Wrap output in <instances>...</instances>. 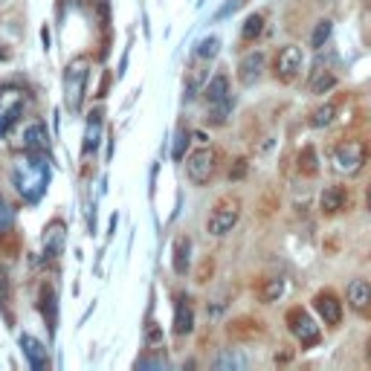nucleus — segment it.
<instances>
[{
	"instance_id": "f257e3e1",
	"label": "nucleus",
	"mask_w": 371,
	"mask_h": 371,
	"mask_svg": "<svg viewBox=\"0 0 371 371\" xmlns=\"http://www.w3.org/2000/svg\"><path fill=\"white\" fill-rule=\"evenodd\" d=\"M365 157H368V148L363 139H343L336 148H333V157H331V166L336 174H357L363 166H365Z\"/></svg>"
},
{
	"instance_id": "f03ea898",
	"label": "nucleus",
	"mask_w": 371,
	"mask_h": 371,
	"mask_svg": "<svg viewBox=\"0 0 371 371\" xmlns=\"http://www.w3.org/2000/svg\"><path fill=\"white\" fill-rule=\"evenodd\" d=\"M87 58H76L73 64H67V79H64V90H67V108L73 113L81 110V102H84V87H87Z\"/></svg>"
},
{
	"instance_id": "7ed1b4c3",
	"label": "nucleus",
	"mask_w": 371,
	"mask_h": 371,
	"mask_svg": "<svg viewBox=\"0 0 371 371\" xmlns=\"http://www.w3.org/2000/svg\"><path fill=\"white\" fill-rule=\"evenodd\" d=\"M215 171H218V151L215 148H198L189 160H186V177L195 186H206Z\"/></svg>"
},
{
	"instance_id": "20e7f679",
	"label": "nucleus",
	"mask_w": 371,
	"mask_h": 371,
	"mask_svg": "<svg viewBox=\"0 0 371 371\" xmlns=\"http://www.w3.org/2000/svg\"><path fill=\"white\" fill-rule=\"evenodd\" d=\"M238 215H241V203H238L235 198H224V200H218V206L212 209L209 221H206L209 235L224 238L227 232H232V227L238 224Z\"/></svg>"
},
{
	"instance_id": "39448f33",
	"label": "nucleus",
	"mask_w": 371,
	"mask_h": 371,
	"mask_svg": "<svg viewBox=\"0 0 371 371\" xmlns=\"http://www.w3.org/2000/svg\"><path fill=\"white\" fill-rule=\"evenodd\" d=\"M285 322H287L290 333L299 339L304 348H314V346L319 343V328H316L314 316L307 314V311H302V307H290L287 316H285Z\"/></svg>"
},
{
	"instance_id": "423d86ee",
	"label": "nucleus",
	"mask_w": 371,
	"mask_h": 371,
	"mask_svg": "<svg viewBox=\"0 0 371 371\" xmlns=\"http://www.w3.org/2000/svg\"><path fill=\"white\" fill-rule=\"evenodd\" d=\"M302 70V50L296 44H287L275 52L273 58V76L282 81V84H290Z\"/></svg>"
},
{
	"instance_id": "0eeeda50",
	"label": "nucleus",
	"mask_w": 371,
	"mask_h": 371,
	"mask_svg": "<svg viewBox=\"0 0 371 371\" xmlns=\"http://www.w3.org/2000/svg\"><path fill=\"white\" fill-rule=\"evenodd\" d=\"M314 307H316V314L322 316L325 325L336 328L339 322H343V302H339V296L333 290H319L314 296Z\"/></svg>"
},
{
	"instance_id": "6e6552de",
	"label": "nucleus",
	"mask_w": 371,
	"mask_h": 371,
	"mask_svg": "<svg viewBox=\"0 0 371 371\" xmlns=\"http://www.w3.org/2000/svg\"><path fill=\"white\" fill-rule=\"evenodd\" d=\"M346 299H348V304L354 307L357 314L371 316V285L365 282V278H354V282L348 285Z\"/></svg>"
},
{
	"instance_id": "1a4fd4ad",
	"label": "nucleus",
	"mask_w": 371,
	"mask_h": 371,
	"mask_svg": "<svg viewBox=\"0 0 371 371\" xmlns=\"http://www.w3.org/2000/svg\"><path fill=\"white\" fill-rule=\"evenodd\" d=\"M264 73V52H250V55H244L241 58V64H238V79L244 87H250L261 79Z\"/></svg>"
},
{
	"instance_id": "9d476101",
	"label": "nucleus",
	"mask_w": 371,
	"mask_h": 371,
	"mask_svg": "<svg viewBox=\"0 0 371 371\" xmlns=\"http://www.w3.org/2000/svg\"><path fill=\"white\" fill-rule=\"evenodd\" d=\"M346 203H348V192H346V186L333 183V186H325V189H322L319 209H322L325 215H336V212H343V209H346Z\"/></svg>"
},
{
	"instance_id": "9b49d317",
	"label": "nucleus",
	"mask_w": 371,
	"mask_h": 371,
	"mask_svg": "<svg viewBox=\"0 0 371 371\" xmlns=\"http://www.w3.org/2000/svg\"><path fill=\"white\" fill-rule=\"evenodd\" d=\"M195 331V311H192V302L189 296H177V304H174V333L177 336H186Z\"/></svg>"
},
{
	"instance_id": "f8f14e48",
	"label": "nucleus",
	"mask_w": 371,
	"mask_h": 371,
	"mask_svg": "<svg viewBox=\"0 0 371 371\" xmlns=\"http://www.w3.org/2000/svg\"><path fill=\"white\" fill-rule=\"evenodd\" d=\"M6 102V90L0 93V134H6V128L12 125V122L21 116V110H23V96L15 90L12 93V99H9V105H4Z\"/></svg>"
},
{
	"instance_id": "ddd939ff",
	"label": "nucleus",
	"mask_w": 371,
	"mask_h": 371,
	"mask_svg": "<svg viewBox=\"0 0 371 371\" xmlns=\"http://www.w3.org/2000/svg\"><path fill=\"white\" fill-rule=\"evenodd\" d=\"M264 333V325L253 316H241L235 322H229V336L232 339H244V343H250V339H258Z\"/></svg>"
},
{
	"instance_id": "4468645a",
	"label": "nucleus",
	"mask_w": 371,
	"mask_h": 371,
	"mask_svg": "<svg viewBox=\"0 0 371 371\" xmlns=\"http://www.w3.org/2000/svg\"><path fill=\"white\" fill-rule=\"evenodd\" d=\"M203 96H206L209 105H218V102L232 99V96H229V79H227L224 73H215V76L206 81V87H203Z\"/></svg>"
},
{
	"instance_id": "2eb2a0df",
	"label": "nucleus",
	"mask_w": 371,
	"mask_h": 371,
	"mask_svg": "<svg viewBox=\"0 0 371 371\" xmlns=\"http://www.w3.org/2000/svg\"><path fill=\"white\" fill-rule=\"evenodd\" d=\"M50 148V137H47V128L41 125V122H35V125H29L26 134H23V151L26 154H41Z\"/></svg>"
},
{
	"instance_id": "dca6fc26",
	"label": "nucleus",
	"mask_w": 371,
	"mask_h": 371,
	"mask_svg": "<svg viewBox=\"0 0 371 371\" xmlns=\"http://www.w3.org/2000/svg\"><path fill=\"white\" fill-rule=\"evenodd\" d=\"M21 348H23V354H26V360H29V365H33V368H44L47 365V348L38 343L35 336L23 333L21 336Z\"/></svg>"
},
{
	"instance_id": "f3484780",
	"label": "nucleus",
	"mask_w": 371,
	"mask_h": 371,
	"mask_svg": "<svg viewBox=\"0 0 371 371\" xmlns=\"http://www.w3.org/2000/svg\"><path fill=\"white\" fill-rule=\"evenodd\" d=\"M44 250L47 256H61V250H64V224L61 221H52L44 229Z\"/></svg>"
},
{
	"instance_id": "a211bd4d",
	"label": "nucleus",
	"mask_w": 371,
	"mask_h": 371,
	"mask_svg": "<svg viewBox=\"0 0 371 371\" xmlns=\"http://www.w3.org/2000/svg\"><path fill=\"white\" fill-rule=\"evenodd\" d=\"M189 250H192V241L186 238V235H180L174 241V258H171L177 275H186V270H189Z\"/></svg>"
},
{
	"instance_id": "6ab92c4d",
	"label": "nucleus",
	"mask_w": 371,
	"mask_h": 371,
	"mask_svg": "<svg viewBox=\"0 0 371 371\" xmlns=\"http://www.w3.org/2000/svg\"><path fill=\"white\" fill-rule=\"evenodd\" d=\"M285 293V278H278V275H273V278H264L261 282V287H258V299L264 302V304H270V302H278V296Z\"/></svg>"
},
{
	"instance_id": "aec40b11",
	"label": "nucleus",
	"mask_w": 371,
	"mask_h": 371,
	"mask_svg": "<svg viewBox=\"0 0 371 371\" xmlns=\"http://www.w3.org/2000/svg\"><path fill=\"white\" fill-rule=\"evenodd\" d=\"M316 171H319V157H316V151H314V145H304V148L299 151V174L314 177Z\"/></svg>"
},
{
	"instance_id": "412c9836",
	"label": "nucleus",
	"mask_w": 371,
	"mask_h": 371,
	"mask_svg": "<svg viewBox=\"0 0 371 371\" xmlns=\"http://www.w3.org/2000/svg\"><path fill=\"white\" fill-rule=\"evenodd\" d=\"M261 33H264V15L256 12V15H250V18L244 21V26H241V41L250 44V41H256Z\"/></svg>"
},
{
	"instance_id": "4be33fe9",
	"label": "nucleus",
	"mask_w": 371,
	"mask_h": 371,
	"mask_svg": "<svg viewBox=\"0 0 371 371\" xmlns=\"http://www.w3.org/2000/svg\"><path fill=\"white\" fill-rule=\"evenodd\" d=\"M336 119V105H322V108H316L314 113H311V119H307V122H311V128H328L331 125V122Z\"/></svg>"
},
{
	"instance_id": "5701e85b",
	"label": "nucleus",
	"mask_w": 371,
	"mask_h": 371,
	"mask_svg": "<svg viewBox=\"0 0 371 371\" xmlns=\"http://www.w3.org/2000/svg\"><path fill=\"white\" fill-rule=\"evenodd\" d=\"M229 113H232V99L218 102V105H209V116H206V122H209V125H224V122L229 119Z\"/></svg>"
},
{
	"instance_id": "b1692460",
	"label": "nucleus",
	"mask_w": 371,
	"mask_h": 371,
	"mask_svg": "<svg viewBox=\"0 0 371 371\" xmlns=\"http://www.w3.org/2000/svg\"><path fill=\"white\" fill-rule=\"evenodd\" d=\"M331 33H333V23H331L328 18H322V21L314 26V33H311V47H314V50H322L325 41L331 38Z\"/></svg>"
},
{
	"instance_id": "393cba45",
	"label": "nucleus",
	"mask_w": 371,
	"mask_h": 371,
	"mask_svg": "<svg viewBox=\"0 0 371 371\" xmlns=\"http://www.w3.org/2000/svg\"><path fill=\"white\" fill-rule=\"evenodd\" d=\"M333 84H336V76L328 73V70H319V73L311 79V93H316V96H319V93H328Z\"/></svg>"
},
{
	"instance_id": "a878e982",
	"label": "nucleus",
	"mask_w": 371,
	"mask_h": 371,
	"mask_svg": "<svg viewBox=\"0 0 371 371\" xmlns=\"http://www.w3.org/2000/svg\"><path fill=\"white\" fill-rule=\"evenodd\" d=\"M145 348L148 351H160L163 348V328L157 322H148V328H145Z\"/></svg>"
},
{
	"instance_id": "bb28decb",
	"label": "nucleus",
	"mask_w": 371,
	"mask_h": 371,
	"mask_svg": "<svg viewBox=\"0 0 371 371\" xmlns=\"http://www.w3.org/2000/svg\"><path fill=\"white\" fill-rule=\"evenodd\" d=\"M218 47H221V41L215 38V35H212V38H203V41L198 44V58H203V61H206V58H215V55H218Z\"/></svg>"
},
{
	"instance_id": "cd10ccee",
	"label": "nucleus",
	"mask_w": 371,
	"mask_h": 371,
	"mask_svg": "<svg viewBox=\"0 0 371 371\" xmlns=\"http://www.w3.org/2000/svg\"><path fill=\"white\" fill-rule=\"evenodd\" d=\"M203 79H206V70H203V67H192V70H189V84H186V90H189V93H186V99L195 96V90L203 84Z\"/></svg>"
},
{
	"instance_id": "c85d7f7f",
	"label": "nucleus",
	"mask_w": 371,
	"mask_h": 371,
	"mask_svg": "<svg viewBox=\"0 0 371 371\" xmlns=\"http://www.w3.org/2000/svg\"><path fill=\"white\" fill-rule=\"evenodd\" d=\"M246 169H250V166H246V160L241 157V160H235V166L229 169V180H241L244 174H246Z\"/></svg>"
},
{
	"instance_id": "c756f323",
	"label": "nucleus",
	"mask_w": 371,
	"mask_h": 371,
	"mask_svg": "<svg viewBox=\"0 0 371 371\" xmlns=\"http://www.w3.org/2000/svg\"><path fill=\"white\" fill-rule=\"evenodd\" d=\"M12 224V212H9V206H6V200L0 198V229H6Z\"/></svg>"
},
{
	"instance_id": "7c9ffc66",
	"label": "nucleus",
	"mask_w": 371,
	"mask_h": 371,
	"mask_svg": "<svg viewBox=\"0 0 371 371\" xmlns=\"http://www.w3.org/2000/svg\"><path fill=\"white\" fill-rule=\"evenodd\" d=\"M365 354H368V360H371V336H368V343H365Z\"/></svg>"
},
{
	"instance_id": "2f4dec72",
	"label": "nucleus",
	"mask_w": 371,
	"mask_h": 371,
	"mask_svg": "<svg viewBox=\"0 0 371 371\" xmlns=\"http://www.w3.org/2000/svg\"><path fill=\"white\" fill-rule=\"evenodd\" d=\"M365 206H368V215H371V189H368V198H365Z\"/></svg>"
}]
</instances>
